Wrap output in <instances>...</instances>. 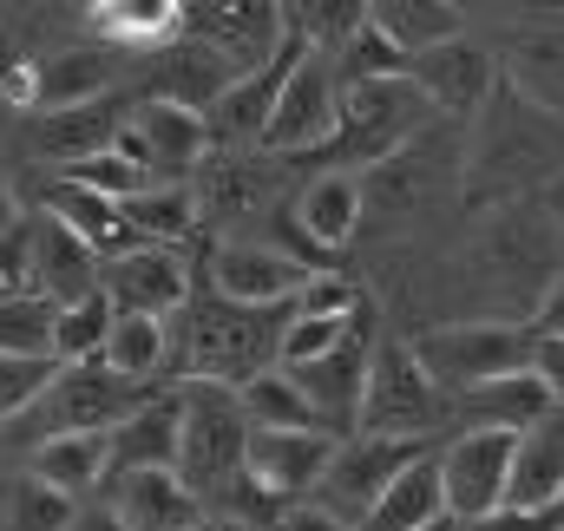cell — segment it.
Masks as SVG:
<instances>
[{
	"label": "cell",
	"mask_w": 564,
	"mask_h": 531,
	"mask_svg": "<svg viewBox=\"0 0 564 531\" xmlns=\"http://www.w3.org/2000/svg\"><path fill=\"white\" fill-rule=\"evenodd\" d=\"M421 531H466V525H459V519H453V512H440V519H426Z\"/></svg>",
	"instance_id": "db71d44e"
},
{
	"label": "cell",
	"mask_w": 564,
	"mask_h": 531,
	"mask_svg": "<svg viewBox=\"0 0 564 531\" xmlns=\"http://www.w3.org/2000/svg\"><path fill=\"white\" fill-rule=\"evenodd\" d=\"M408 86H414L426 106H433V119H446V126H466V119H473V112L492 99V86H499V66H492L486 40L466 26L459 40H446V46H433V53H414V59H408Z\"/></svg>",
	"instance_id": "e0dca14e"
},
{
	"label": "cell",
	"mask_w": 564,
	"mask_h": 531,
	"mask_svg": "<svg viewBox=\"0 0 564 531\" xmlns=\"http://www.w3.org/2000/svg\"><path fill=\"white\" fill-rule=\"evenodd\" d=\"M26 295H40V302H53V308L79 302V295H99V257H93L79 237H66L59 224L33 217V250H26Z\"/></svg>",
	"instance_id": "4316f807"
},
{
	"label": "cell",
	"mask_w": 564,
	"mask_h": 531,
	"mask_svg": "<svg viewBox=\"0 0 564 531\" xmlns=\"http://www.w3.org/2000/svg\"><path fill=\"white\" fill-rule=\"evenodd\" d=\"M433 453L426 440H381V433H348V440H335V453H328V466H322V479H315V492H308V506L315 512H328V519H341V525L361 531V519L375 512V499L421 459Z\"/></svg>",
	"instance_id": "7c38bea8"
},
{
	"label": "cell",
	"mask_w": 564,
	"mask_h": 531,
	"mask_svg": "<svg viewBox=\"0 0 564 531\" xmlns=\"http://www.w3.org/2000/svg\"><path fill=\"white\" fill-rule=\"evenodd\" d=\"M558 531H564V525H558Z\"/></svg>",
	"instance_id": "6f0895ef"
},
{
	"label": "cell",
	"mask_w": 564,
	"mask_h": 531,
	"mask_svg": "<svg viewBox=\"0 0 564 531\" xmlns=\"http://www.w3.org/2000/svg\"><path fill=\"white\" fill-rule=\"evenodd\" d=\"M106 328H112V308H106V295H79V302L53 308V368L99 361V348H106Z\"/></svg>",
	"instance_id": "60d3db41"
},
{
	"label": "cell",
	"mask_w": 564,
	"mask_h": 531,
	"mask_svg": "<svg viewBox=\"0 0 564 531\" xmlns=\"http://www.w3.org/2000/svg\"><path fill=\"white\" fill-rule=\"evenodd\" d=\"M106 453L112 473H177V394L158 388L132 420L106 433Z\"/></svg>",
	"instance_id": "1f68e13d"
},
{
	"label": "cell",
	"mask_w": 564,
	"mask_h": 531,
	"mask_svg": "<svg viewBox=\"0 0 564 531\" xmlns=\"http://www.w3.org/2000/svg\"><path fill=\"white\" fill-rule=\"evenodd\" d=\"M191 257L184 250H158V243H139L126 257L99 269V295L112 315H151V322H171L184 302H191Z\"/></svg>",
	"instance_id": "ac0fdd59"
},
{
	"label": "cell",
	"mask_w": 564,
	"mask_h": 531,
	"mask_svg": "<svg viewBox=\"0 0 564 531\" xmlns=\"http://www.w3.org/2000/svg\"><path fill=\"white\" fill-rule=\"evenodd\" d=\"M112 144L139 164L151 184H171V177H184V171H197V164L210 158V132H204L197 112L151 106V99H139V106L126 112V126H119Z\"/></svg>",
	"instance_id": "ffe728a7"
},
{
	"label": "cell",
	"mask_w": 564,
	"mask_h": 531,
	"mask_svg": "<svg viewBox=\"0 0 564 531\" xmlns=\"http://www.w3.org/2000/svg\"><path fill=\"white\" fill-rule=\"evenodd\" d=\"M532 348H539V335L519 328V322H433V328L408 335V355L433 381L440 400H459L473 388L532 375Z\"/></svg>",
	"instance_id": "5b68a950"
},
{
	"label": "cell",
	"mask_w": 564,
	"mask_h": 531,
	"mask_svg": "<svg viewBox=\"0 0 564 531\" xmlns=\"http://www.w3.org/2000/svg\"><path fill=\"white\" fill-rule=\"evenodd\" d=\"M328 66H335V79H341V86H368V79H408V59H401V53H394V46L375 33V20H361V33H355V40H348V46H341Z\"/></svg>",
	"instance_id": "7bdbcfd3"
},
{
	"label": "cell",
	"mask_w": 564,
	"mask_h": 531,
	"mask_svg": "<svg viewBox=\"0 0 564 531\" xmlns=\"http://www.w3.org/2000/svg\"><path fill=\"white\" fill-rule=\"evenodd\" d=\"M545 210L558 217V237H564V177H558V184H552V197H545Z\"/></svg>",
	"instance_id": "f5cc1de1"
},
{
	"label": "cell",
	"mask_w": 564,
	"mask_h": 531,
	"mask_svg": "<svg viewBox=\"0 0 564 531\" xmlns=\"http://www.w3.org/2000/svg\"><path fill=\"white\" fill-rule=\"evenodd\" d=\"M289 217V230L302 237V250L308 257H341L355 237H361V177H348V171H315L302 191H295V204L282 210Z\"/></svg>",
	"instance_id": "7402d4cb"
},
{
	"label": "cell",
	"mask_w": 564,
	"mask_h": 531,
	"mask_svg": "<svg viewBox=\"0 0 564 531\" xmlns=\"http://www.w3.org/2000/svg\"><path fill=\"white\" fill-rule=\"evenodd\" d=\"M426 126H433V106H426L408 79H368V86H341L335 132H328V144H322L315 158H322L328 171H348V177H361V171L388 164L394 151H408V144L426 132Z\"/></svg>",
	"instance_id": "8992f818"
},
{
	"label": "cell",
	"mask_w": 564,
	"mask_h": 531,
	"mask_svg": "<svg viewBox=\"0 0 564 531\" xmlns=\"http://www.w3.org/2000/svg\"><path fill=\"white\" fill-rule=\"evenodd\" d=\"M361 20H368L361 0H295V7H282V33L315 59H335L361 33Z\"/></svg>",
	"instance_id": "74e56055"
},
{
	"label": "cell",
	"mask_w": 564,
	"mask_h": 531,
	"mask_svg": "<svg viewBox=\"0 0 564 531\" xmlns=\"http://www.w3.org/2000/svg\"><path fill=\"white\" fill-rule=\"evenodd\" d=\"M243 446H250V420L237 407V388L191 381L177 394V479L197 506H210L243 473Z\"/></svg>",
	"instance_id": "9c48e42d"
},
{
	"label": "cell",
	"mask_w": 564,
	"mask_h": 531,
	"mask_svg": "<svg viewBox=\"0 0 564 531\" xmlns=\"http://www.w3.org/2000/svg\"><path fill=\"white\" fill-rule=\"evenodd\" d=\"M197 531H257V525H237V519H204Z\"/></svg>",
	"instance_id": "11a10c76"
},
{
	"label": "cell",
	"mask_w": 564,
	"mask_h": 531,
	"mask_svg": "<svg viewBox=\"0 0 564 531\" xmlns=\"http://www.w3.org/2000/svg\"><path fill=\"white\" fill-rule=\"evenodd\" d=\"M375 335H381V322H375V308H368V315L341 335V348H328V355H322V361H308V368H282V375L295 381L302 407H308V420H315L322 433H335V440H348V433H355Z\"/></svg>",
	"instance_id": "2e32d148"
},
{
	"label": "cell",
	"mask_w": 564,
	"mask_h": 531,
	"mask_svg": "<svg viewBox=\"0 0 564 531\" xmlns=\"http://www.w3.org/2000/svg\"><path fill=\"white\" fill-rule=\"evenodd\" d=\"M558 269H564V237L558 217L545 210V197L473 210L466 237L446 263L453 302H466L473 315H446V322H519V328H532V308L545 302Z\"/></svg>",
	"instance_id": "6da1fadb"
},
{
	"label": "cell",
	"mask_w": 564,
	"mask_h": 531,
	"mask_svg": "<svg viewBox=\"0 0 564 531\" xmlns=\"http://www.w3.org/2000/svg\"><path fill=\"white\" fill-rule=\"evenodd\" d=\"M446 197H459V126L433 119L408 151L361 171V237H408Z\"/></svg>",
	"instance_id": "277c9868"
},
{
	"label": "cell",
	"mask_w": 564,
	"mask_h": 531,
	"mask_svg": "<svg viewBox=\"0 0 564 531\" xmlns=\"http://www.w3.org/2000/svg\"><path fill=\"white\" fill-rule=\"evenodd\" d=\"M558 519H564V499H558Z\"/></svg>",
	"instance_id": "9f6ffc18"
},
{
	"label": "cell",
	"mask_w": 564,
	"mask_h": 531,
	"mask_svg": "<svg viewBox=\"0 0 564 531\" xmlns=\"http://www.w3.org/2000/svg\"><path fill=\"white\" fill-rule=\"evenodd\" d=\"M558 525H564L558 512H506V506H499V512L473 519L466 531H558Z\"/></svg>",
	"instance_id": "7dc6e473"
},
{
	"label": "cell",
	"mask_w": 564,
	"mask_h": 531,
	"mask_svg": "<svg viewBox=\"0 0 564 531\" xmlns=\"http://www.w3.org/2000/svg\"><path fill=\"white\" fill-rule=\"evenodd\" d=\"M433 466H440V492H446V512L459 525L486 519L506 506V466H512V433H459L446 446H433Z\"/></svg>",
	"instance_id": "d6986e66"
},
{
	"label": "cell",
	"mask_w": 564,
	"mask_h": 531,
	"mask_svg": "<svg viewBox=\"0 0 564 531\" xmlns=\"http://www.w3.org/2000/svg\"><path fill=\"white\" fill-rule=\"evenodd\" d=\"M532 381L552 394V407H564V342L539 335V348H532Z\"/></svg>",
	"instance_id": "bcb514c9"
},
{
	"label": "cell",
	"mask_w": 564,
	"mask_h": 531,
	"mask_svg": "<svg viewBox=\"0 0 564 531\" xmlns=\"http://www.w3.org/2000/svg\"><path fill=\"white\" fill-rule=\"evenodd\" d=\"M53 381V361H20V355H0V426H13L33 400L46 394Z\"/></svg>",
	"instance_id": "f6af8a7d"
},
{
	"label": "cell",
	"mask_w": 564,
	"mask_h": 531,
	"mask_svg": "<svg viewBox=\"0 0 564 531\" xmlns=\"http://www.w3.org/2000/svg\"><path fill=\"white\" fill-rule=\"evenodd\" d=\"M184 322L171 328V368L210 388H243L263 368H276V342L289 328V308H237L210 289H191L177 308Z\"/></svg>",
	"instance_id": "3957f363"
},
{
	"label": "cell",
	"mask_w": 564,
	"mask_h": 531,
	"mask_svg": "<svg viewBox=\"0 0 564 531\" xmlns=\"http://www.w3.org/2000/svg\"><path fill=\"white\" fill-rule=\"evenodd\" d=\"M59 177H73V184H86L93 197H112V204H132L151 191V177H144L139 164L119 151V144H106V151H93L86 164H73V171H59Z\"/></svg>",
	"instance_id": "ee69618b"
},
{
	"label": "cell",
	"mask_w": 564,
	"mask_h": 531,
	"mask_svg": "<svg viewBox=\"0 0 564 531\" xmlns=\"http://www.w3.org/2000/svg\"><path fill=\"white\" fill-rule=\"evenodd\" d=\"M368 20L401 59L433 53V46L466 33V7H446V0H368Z\"/></svg>",
	"instance_id": "836d02e7"
},
{
	"label": "cell",
	"mask_w": 564,
	"mask_h": 531,
	"mask_svg": "<svg viewBox=\"0 0 564 531\" xmlns=\"http://www.w3.org/2000/svg\"><path fill=\"white\" fill-rule=\"evenodd\" d=\"M0 355H20V361H53V302L13 289L0 295Z\"/></svg>",
	"instance_id": "b9f144b4"
},
{
	"label": "cell",
	"mask_w": 564,
	"mask_h": 531,
	"mask_svg": "<svg viewBox=\"0 0 564 531\" xmlns=\"http://www.w3.org/2000/svg\"><path fill=\"white\" fill-rule=\"evenodd\" d=\"M532 335H552V342H564V269H558V282L545 289V302L532 308Z\"/></svg>",
	"instance_id": "c3c4849f"
},
{
	"label": "cell",
	"mask_w": 564,
	"mask_h": 531,
	"mask_svg": "<svg viewBox=\"0 0 564 531\" xmlns=\"http://www.w3.org/2000/svg\"><path fill=\"white\" fill-rule=\"evenodd\" d=\"M126 126V106L119 99H93V106H73V112H33L26 126V151L33 158H53L59 171L86 164L93 151H106Z\"/></svg>",
	"instance_id": "83f0119b"
},
{
	"label": "cell",
	"mask_w": 564,
	"mask_h": 531,
	"mask_svg": "<svg viewBox=\"0 0 564 531\" xmlns=\"http://www.w3.org/2000/svg\"><path fill=\"white\" fill-rule=\"evenodd\" d=\"M99 368H112L119 381L158 388V375L171 368V322H151V315H112L106 348H99Z\"/></svg>",
	"instance_id": "e575fe53"
},
{
	"label": "cell",
	"mask_w": 564,
	"mask_h": 531,
	"mask_svg": "<svg viewBox=\"0 0 564 531\" xmlns=\"http://www.w3.org/2000/svg\"><path fill=\"white\" fill-rule=\"evenodd\" d=\"M224 86H230L224 59H210V53L191 46V40H171V46L144 53V99H151V106H177V112H197V119H204V112L224 99Z\"/></svg>",
	"instance_id": "484cf974"
},
{
	"label": "cell",
	"mask_w": 564,
	"mask_h": 531,
	"mask_svg": "<svg viewBox=\"0 0 564 531\" xmlns=\"http://www.w3.org/2000/svg\"><path fill=\"white\" fill-rule=\"evenodd\" d=\"M446 512V492H440V466H433V453H421L381 499H375V512L361 519V531H421L426 519H440Z\"/></svg>",
	"instance_id": "d590c367"
},
{
	"label": "cell",
	"mask_w": 564,
	"mask_h": 531,
	"mask_svg": "<svg viewBox=\"0 0 564 531\" xmlns=\"http://www.w3.org/2000/svg\"><path fill=\"white\" fill-rule=\"evenodd\" d=\"M276 531H355V525H341V519H328V512H315V506H289Z\"/></svg>",
	"instance_id": "681fc988"
},
{
	"label": "cell",
	"mask_w": 564,
	"mask_h": 531,
	"mask_svg": "<svg viewBox=\"0 0 564 531\" xmlns=\"http://www.w3.org/2000/svg\"><path fill=\"white\" fill-rule=\"evenodd\" d=\"M440 426H446V400L433 394V381L414 368L408 342H401V335H375L355 433H381V440H426V446H440Z\"/></svg>",
	"instance_id": "8fae6325"
},
{
	"label": "cell",
	"mask_w": 564,
	"mask_h": 531,
	"mask_svg": "<svg viewBox=\"0 0 564 531\" xmlns=\"http://www.w3.org/2000/svg\"><path fill=\"white\" fill-rule=\"evenodd\" d=\"M79 26L106 53H158L177 40V0H99L79 7Z\"/></svg>",
	"instance_id": "f546056e"
},
{
	"label": "cell",
	"mask_w": 564,
	"mask_h": 531,
	"mask_svg": "<svg viewBox=\"0 0 564 531\" xmlns=\"http://www.w3.org/2000/svg\"><path fill=\"white\" fill-rule=\"evenodd\" d=\"M26 473H33L40 486L66 492V499L79 506L86 492H99V486L112 479L106 433H59V440H40V446H33V459H26Z\"/></svg>",
	"instance_id": "d6a6232c"
},
{
	"label": "cell",
	"mask_w": 564,
	"mask_h": 531,
	"mask_svg": "<svg viewBox=\"0 0 564 531\" xmlns=\"http://www.w3.org/2000/svg\"><path fill=\"white\" fill-rule=\"evenodd\" d=\"M119 210H126L132 243H158V250L197 243V210H191V191H184V184H151L144 197L119 204Z\"/></svg>",
	"instance_id": "8d00e7d4"
},
{
	"label": "cell",
	"mask_w": 564,
	"mask_h": 531,
	"mask_svg": "<svg viewBox=\"0 0 564 531\" xmlns=\"http://www.w3.org/2000/svg\"><path fill=\"white\" fill-rule=\"evenodd\" d=\"M564 499V407L512 440L506 466V512H558Z\"/></svg>",
	"instance_id": "cb8c5ba5"
},
{
	"label": "cell",
	"mask_w": 564,
	"mask_h": 531,
	"mask_svg": "<svg viewBox=\"0 0 564 531\" xmlns=\"http://www.w3.org/2000/svg\"><path fill=\"white\" fill-rule=\"evenodd\" d=\"M564 177V119H545L519 93L492 86V99L459 126V210H499L545 197Z\"/></svg>",
	"instance_id": "7a4b0ae2"
},
{
	"label": "cell",
	"mask_w": 564,
	"mask_h": 531,
	"mask_svg": "<svg viewBox=\"0 0 564 531\" xmlns=\"http://www.w3.org/2000/svg\"><path fill=\"white\" fill-rule=\"evenodd\" d=\"M335 112H341V79H335V66L315 59V53H302V59L289 66V79H282L276 112H270V126L257 138V151H263V158H315V151L328 144V132H335Z\"/></svg>",
	"instance_id": "9a60e30c"
},
{
	"label": "cell",
	"mask_w": 564,
	"mask_h": 531,
	"mask_svg": "<svg viewBox=\"0 0 564 531\" xmlns=\"http://www.w3.org/2000/svg\"><path fill=\"white\" fill-rule=\"evenodd\" d=\"M328 453H335V433H322V426H308V433H250V446H243V479H250L270 506L289 512V506H308V492H315Z\"/></svg>",
	"instance_id": "44dd1931"
},
{
	"label": "cell",
	"mask_w": 564,
	"mask_h": 531,
	"mask_svg": "<svg viewBox=\"0 0 564 531\" xmlns=\"http://www.w3.org/2000/svg\"><path fill=\"white\" fill-rule=\"evenodd\" d=\"M151 394H158V388L119 381V375H112V368H99V361L53 368L46 394H40L20 420H13V426H7V440H20V446L33 453L40 440H59V433H112V426H119V420H132Z\"/></svg>",
	"instance_id": "52a82bcc"
},
{
	"label": "cell",
	"mask_w": 564,
	"mask_h": 531,
	"mask_svg": "<svg viewBox=\"0 0 564 531\" xmlns=\"http://www.w3.org/2000/svg\"><path fill=\"white\" fill-rule=\"evenodd\" d=\"M40 210H46V224H59L66 237H79L93 257H126V250H139L132 243V230H126V210L112 204V197H93L86 184H73V177H53L46 191H40Z\"/></svg>",
	"instance_id": "f1b7e54d"
},
{
	"label": "cell",
	"mask_w": 564,
	"mask_h": 531,
	"mask_svg": "<svg viewBox=\"0 0 564 531\" xmlns=\"http://www.w3.org/2000/svg\"><path fill=\"white\" fill-rule=\"evenodd\" d=\"M177 40L224 59L230 79H250L276 59L289 33H282V7H270V0H191V7H177Z\"/></svg>",
	"instance_id": "4fadbf2b"
},
{
	"label": "cell",
	"mask_w": 564,
	"mask_h": 531,
	"mask_svg": "<svg viewBox=\"0 0 564 531\" xmlns=\"http://www.w3.org/2000/svg\"><path fill=\"white\" fill-rule=\"evenodd\" d=\"M66 531H126V525H119V519H112L106 506H79V512H73V525H66Z\"/></svg>",
	"instance_id": "f907efd6"
},
{
	"label": "cell",
	"mask_w": 564,
	"mask_h": 531,
	"mask_svg": "<svg viewBox=\"0 0 564 531\" xmlns=\"http://www.w3.org/2000/svg\"><path fill=\"white\" fill-rule=\"evenodd\" d=\"M237 407H243L250 433H308V426H315L308 407H302V394H295V381H289L282 368H263L257 381H243V388H237Z\"/></svg>",
	"instance_id": "f35d334b"
},
{
	"label": "cell",
	"mask_w": 564,
	"mask_h": 531,
	"mask_svg": "<svg viewBox=\"0 0 564 531\" xmlns=\"http://www.w3.org/2000/svg\"><path fill=\"white\" fill-rule=\"evenodd\" d=\"M191 210H197V237L224 243V237H263V224L276 217L282 171L276 158H250V151H210L197 164Z\"/></svg>",
	"instance_id": "30bf717a"
},
{
	"label": "cell",
	"mask_w": 564,
	"mask_h": 531,
	"mask_svg": "<svg viewBox=\"0 0 564 531\" xmlns=\"http://www.w3.org/2000/svg\"><path fill=\"white\" fill-rule=\"evenodd\" d=\"M197 275L210 295H224L237 308H289L315 269H302L282 243H263V237H224V243H204Z\"/></svg>",
	"instance_id": "5bb4252c"
},
{
	"label": "cell",
	"mask_w": 564,
	"mask_h": 531,
	"mask_svg": "<svg viewBox=\"0 0 564 531\" xmlns=\"http://www.w3.org/2000/svg\"><path fill=\"white\" fill-rule=\"evenodd\" d=\"M492 26V66L499 86L539 106L545 119H564V7H473Z\"/></svg>",
	"instance_id": "ba28073f"
},
{
	"label": "cell",
	"mask_w": 564,
	"mask_h": 531,
	"mask_svg": "<svg viewBox=\"0 0 564 531\" xmlns=\"http://www.w3.org/2000/svg\"><path fill=\"white\" fill-rule=\"evenodd\" d=\"M73 499L66 492H53V486H40L33 473H13V479H0V531H66L73 525Z\"/></svg>",
	"instance_id": "ab89813d"
},
{
	"label": "cell",
	"mask_w": 564,
	"mask_h": 531,
	"mask_svg": "<svg viewBox=\"0 0 564 531\" xmlns=\"http://www.w3.org/2000/svg\"><path fill=\"white\" fill-rule=\"evenodd\" d=\"M552 413V394L532 381V375H512V381H492V388H473V394L446 400V426H466V433H525Z\"/></svg>",
	"instance_id": "4dcf8cb0"
},
{
	"label": "cell",
	"mask_w": 564,
	"mask_h": 531,
	"mask_svg": "<svg viewBox=\"0 0 564 531\" xmlns=\"http://www.w3.org/2000/svg\"><path fill=\"white\" fill-rule=\"evenodd\" d=\"M99 506L126 531H197L204 525V506L184 492L177 473H112Z\"/></svg>",
	"instance_id": "d4e9b609"
},
{
	"label": "cell",
	"mask_w": 564,
	"mask_h": 531,
	"mask_svg": "<svg viewBox=\"0 0 564 531\" xmlns=\"http://www.w3.org/2000/svg\"><path fill=\"white\" fill-rule=\"evenodd\" d=\"M26 66H33L26 119H33V112H73V106H93V99H106L112 79H119V53H106V46H93V40H79V46H53V53H40V59H26Z\"/></svg>",
	"instance_id": "603a6c76"
},
{
	"label": "cell",
	"mask_w": 564,
	"mask_h": 531,
	"mask_svg": "<svg viewBox=\"0 0 564 531\" xmlns=\"http://www.w3.org/2000/svg\"><path fill=\"white\" fill-rule=\"evenodd\" d=\"M13 217H20V197H13V177H7V171H0V230H7V224H13Z\"/></svg>",
	"instance_id": "816d5d0a"
}]
</instances>
